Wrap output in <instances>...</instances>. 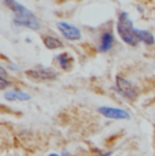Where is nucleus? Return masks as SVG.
<instances>
[{"mask_svg":"<svg viewBox=\"0 0 155 156\" xmlns=\"http://www.w3.org/2000/svg\"><path fill=\"white\" fill-rule=\"evenodd\" d=\"M99 114H102L106 118H112V119H128L129 118V114L123 109H117V107H108L103 106L98 109Z\"/></svg>","mask_w":155,"mask_h":156,"instance_id":"obj_5","label":"nucleus"},{"mask_svg":"<svg viewBox=\"0 0 155 156\" xmlns=\"http://www.w3.org/2000/svg\"><path fill=\"white\" fill-rule=\"evenodd\" d=\"M10 84L11 83L7 80V77H0V90H5V87Z\"/></svg>","mask_w":155,"mask_h":156,"instance_id":"obj_12","label":"nucleus"},{"mask_svg":"<svg viewBox=\"0 0 155 156\" xmlns=\"http://www.w3.org/2000/svg\"><path fill=\"white\" fill-rule=\"evenodd\" d=\"M57 61L60 62L61 68H64V69H70L71 65H72V57H70L68 55H65V53H63L57 57Z\"/></svg>","mask_w":155,"mask_h":156,"instance_id":"obj_11","label":"nucleus"},{"mask_svg":"<svg viewBox=\"0 0 155 156\" xmlns=\"http://www.w3.org/2000/svg\"><path fill=\"white\" fill-rule=\"evenodd\" d=\"M49 156H59V155H56V154H52V155H49Z\"/></svg>","mask_w":155,"mask_h":156,"instance_id":"obj_14","label":"nucleus"},{"mask_svg":"<svg viewBox=\"0 0 155 156\" xmlns=\"http://www.w3.org/2000/svg\"><path fill=\"white\" fill-rule=\"evenodd\" d=\"M110 152H106V154H99V155H93V156H109Z\"/></svg>","mask_w":155,"mask_h":156,"instance_id":"obj_13","label":"nucleus"},{"mask_svg":"<svg viewBox=\"0 0 155 156\" xmlns=\"http://www.w3.org/2000/svg\"><path fill=\"white\" fill-rule=\"evenodd\" d=\"M116 83H117L118 91H120L124 97H127L128 99H132L133 101V99H136V98H138V88H136V87L133 86L131 82L125 80L124 77L118 76L117 80H116Z\"/></svg>","mask_w":155,"mask_h":156,"instance_id":"obj_3","label":"nucleus"},{"mask_svg":"<svg viewBox=\"0 0 155 156\" xmlns=\"http://www.w3.org/2000/svg\"><path fill=\"white\" fill-rule=\"evenodd\" d=\"M26 73H27V76L33 77V79H40V80L55 79L57 76V73L52 69H35V71H27Z\"/></svg>","mask_w":155,"mask_h":156,"instance_id":"obj_6","label":"nucleus"},{"mask_svg":"<svg viewBox=\"0 0 155 156\" xmlns=\"http://www.w3.org/2000/svg\"><path fill=\"white\" fill-rule=\"evenodd\" d=\"M57 29L60 30V33L67 40L76 41V40H80V37H82V33H80L79 29L72 25H68V23H65V22H59Z\"/></svg>","mask_w":155,"mask_h":156,"instance_id":"obj_4","label":"nucleus"},{"mask_svg":"<svg viewBox=\"0 0 155 156\" xmlns=\"http://www.w3.org/2000/svg\"><path fill=\"white\" fill-rule=\"evenodd\" d=\"M4 97H5V99H8V101H29L30 99V95L25 94V92H22V91L7 92Z\"/></svg>","mask_w":155,"mask_h":156,"instance_id":"obj_8","label":"nucleus"},{"mask_svg":"<svg viewBox=\"0 0 155 156\" xmlns=\"http://www.w3.org/2000/svg\"><path fill=\"white\" fill-rule=\"evenodd\" d=\"M3 2L5 3V5H8L13 10L14 23H16L19 26H25V27H29L31 30L40 29V22L31 11H29L22 4H19L16 0H3Z\"/></svg>","mask_w":155,"mask_h":156,"instance_id":"obj_1","label":"nucleus"},{"mask_svg":"<svg viewBox=\"0 0 155 156\" xmlns=\"http://www.w3.org/2000/svg\"><path fill=\"white\" fill-rule=\"evenodd\" d=\"M42 41L48 49H59V48L63 46V42L60 40H57V38H55V37H50V35H45V37L42 38Z\"/></svg>","mask_w":155,"mask_h":156,"instance_id":"obj_9","label":"nucleus"},{"mask_svg":"<svg viewBox=\"0 0 155 156\" xmlns=\"http://www.w3.org/2000/svg\"><path fill=\"white\" fill-rule=\"evenodd\" d=\"M113 45V34L112 33H103L101 37V44H99V50L101 52H108Z\"/></svg>","mask_w":155,"mask_h":156,"instance_id":"obj_7","label":"nucleus"},{"mask_svg":"<svg viewBox=\"0 0 155 156\" xmlns=\"http://www.w3.org/2000/svg\"><path fill=\"white\" fill-rule=\"evenodd\" d=\"M117 31L120 34L121 40L125 44L131 45V46H136L140 40L138 35V29L133 27L132 20L128 18V15L125 12H121L118 16V22H117Z\"/></svg>","mask_w":155,"mask_h":156,"instance_id":"obj_2","label":"nucleus"},{"mask_svg":"<svg viewBox=\"0 0 155 156\" xmlns=\"http://www.w3.org/2000/svg\"><path fill=\"white\" fill-rule=\"evenodd\" d=\"M138 35H139V40L142 42H144L146 45H153L154 44V37L150 31L147 30H138Z\"/></svg>","mask_w":155,"mask_h":156,"instance_id":"obj_10","label":"nucleus"}]
</instances>
